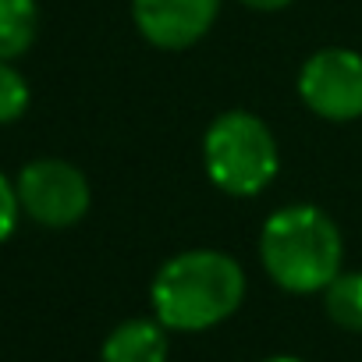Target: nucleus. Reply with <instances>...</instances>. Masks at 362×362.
I'll use <instances>...</instances> for the list:
<instances>
[{
    "label": "nucleus",
    "instance_id": "nucleus-1",
    "mask_svg": "<svg viewBox=\"0 0 362 362\" xmlns=\"http://www.w3.org/2000/svg\"><path fill=\"white\" fill-rule=\"evenodd\" d=\"M245 298V270L235 256L221 249H189L170 256L153 284H149V302L153 316L167 330L181 334H199L228 316L238 313Z\"/></svg>",
    "mask_w": 362,
    "mask_h": 362
},
{
    "label": "nucleus",
    "instance_id": "nucleus-2",
    "mask_svg": "<svg viewBox=\"0 0 362 362\" xmlns=\"http://www.w3.org/2000/svg\"><path fill=\"white\" fill-rule=\"evenodd\" d=\"M341 231L320 206H284L270 214L259 231V263L267 277L291 295L323 291L341 274Z\"/></svg>",
    "mask_w": 362,
    "mask_h": 362
},
{
    "label": "nucleus",
    "instance_id": "nucleus-3",
    "mask_svg": "<svg viewBox=\"0 0 362 362\" xmlns=\"http://www.w3.org/2000/svg\"><path fill=\"white\" fill-rule=\"evenodd\" d=\"M203 163L224 196L252 199L274 185L281 153L263 117L249 110H224L203 135Z\"/></svg>",
    "mask_w": 362,
    "mask_h": 362
},
{
    "label": "nucleus",
    "instance_id": "nucleus-4",
    "mask_svg": "<svg viewBox=\"0 0 362 362\" xmlns=\"http://www.w3.org/2000/svg\"><path fill=\"white\" fill-rule=\"evenodd\" d=\"M18 203L22 210L43 224V228H75L86 214H89V203H93V192H89V181L86 174L68 163V160H57V156H43V160H33L18 170Z\"/></svg>",
    "mask_w": 362,
    "mask_h": 362
},
{
    "label": "nucleus",
    "instance_id": "nucleus-5",
    "mask_svg": "<svg viewBox=\"0 0 362 362\" xmlns=\"http://www.w3.org/2000/svg\"><path fill=\"white\" fill-rule=\"evenodd\" d=\"M298 96L323 121L362 117V54L348 47L316 50L298 71Z\"/></svg>",
    "mask_w": 362,
    "mask_h": 362
},
{
    "label": "nucleus",
    "instance_id": "nucleus-6",
    "mask_svg": "<svg viewBox=\"0 0 362 362\" xmlns=\"http://www.w3.org/2000/svg\"><path fill=\"white\" fill-rule=\"evenodd\" d=\"M221 0H132V18L156 50H189L217 22Z\"/></svg>",
    "mask_w": 362,
    "mask_h": 362
},
{
    "label": "nucleus",
    "instance_id": "nucleus-7",
    "mask_svg": "<svg viewBox=\"0 0 362 362\" xmlns=\"http://www.w3.org/2000/svg\"><path fill=\"white\" fill-rule=\"evenodd\" d=\"M167 334L170 330L156 316L153 320H124L107 334L100 358L103 362H167V351H170Z\"/></svg>",
    "mask_w": 362,
    "mask_h": 362
},
{
    "label": "nucleus",
    "instance_id": "nucleus-8",
    "mask_svg": "<svg viewBox=\"0 0 362 362\" xmlns=\"http://www.w3.org/2000/svg\"><path fill=\"white\" fill-rule=\"evenodd\" d=\"M40 36L36 0H0V61H18Z\"/></svg>",
    "mask_w": 362,
    "mask_h": 362
},
{
    "label": "nucleus",
    "instance_id": "nucleus-9",
    "mask_svg": "<svg viewBox=\"0 0 362 362\" xmlns=\"http://www.w3.org/2000/svg\"><path fill=\"white\" fill-rule=\"evenodd\" d=\"M323 309L341 330L362 334V274H337L323 288Z\"/></svg>",
    "mask_w": 362,
    "mask_h": 362
},
{
    "label": "nucleus",
    "instance_id": "nucleus-10",
    "mask_svg": "<svg viewBox=\"0 0 362 362\" xmlns=\"http://www.w3.org/2000/svg\"><path fill=\"white\" fill-rule=\"evenodd\" d=\"M29 82L11 61H0V124H11L29 110Z\"/></svg>",
    "mask_w": 362,
    "mask_h": 362
},
{
    "label": "nucleus",
    "instance_id": "nucleus-11",
    "mask_svg": "<svg viewBox=\"0 0 362 362\" xmlns=\"http://www.w3.org/2000/svg\"><path fill=\"white\" fill-rule=\"evenodd\" d=\"M18 214H22V203H18V189L11 181L0 174V245H4L15 228H18Z\"/></svg>",
    "mask_w": 362,
    "mask_h": 362
},
{
    "label": "nucleus",
    "instance_id": "nucleus-12",
    "mask_svg": "<svg viewBox=\"0 0 362 362\" xmlns=\"http://www.w3.org/2000/svg\"><path fill=\"white\" fill-rule=\"evenodd\" d=\"M238 4H245L252 11H281V8L291 4V0H238Z\"/></svg>",
    "mask_w": 362,
    "mask_h": 362
},
{
    "label": "nucleus",
    "instance_id": "nucleus-13",
    "mask_svg": "<svg viewBox=\"0 0 362 362\" xmlns=\"http://www.w3.org/2000/svg\"><path fill=\"white\" fill-rule=\"evenodd\" d=\"M263 362H302V358H295V355H274V358H263Z\"/></svg>",
    "mask_w": 362,
    "mask_h": 362
}]
</instances>
